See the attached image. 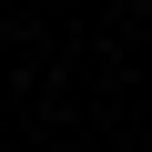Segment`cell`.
Masks as SVG:
<instances>
[{
	"label": "cell",
	"instance_id": "cell-1",
	"mask_svg": "<svg viewBox=\"0 0 152 152\" xmlns=\"http://www.w3.org/2000/svg\"><path fill=\"white\" fill-rule=\"evenodd\" d=\"M142 10H152V0H142Z\"/></svg>",
	"mask_w": 152,
	"mask_h": 152
}]
</instances>
